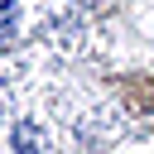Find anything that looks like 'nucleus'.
<instances>
[{"mask_svg": "<svg viewBox=\"0 0 154 154\" xmlns=\"http://www.w3.org/2000/svg\"><path fill=\"white\" fill-rule=\"evenodd\" d=\"M19 29V0H0V38H14Z\"/></svg>", "mask_w": 154, "mask_h": 154, "instance_id": "nucleus-1", "label": "nucleus"}]
</instances>
